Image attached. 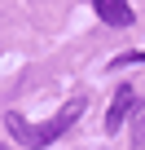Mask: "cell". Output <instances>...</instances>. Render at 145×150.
Returning <instances> with one entry per match:
<instances>
[{"label":"cell","instance_id":"5","mask_svg":"<svg viewBox=\"0 0 145 150\" xmlns=\"http://www.w3.org/2000/svg\"><path fill=\"white\" fill-rule=\"evenodd\" d=\"M123 62H145V49H141V53H123V57H114V66H123Z\"/></svg>","mask_w":145,"mask_h":150},{"label":"cell","instance_id":"3","mask_svg":"<svg viewBox=\"0 0 145 150\" xmlns=\"http://www.w3.org/2000/svg\"><path fill=\"white\" fill-rule=\"evenodd\" d=\"M92 9L101 22L110 27H132V9H127V0H92Z\"/></svg>","mask_w":145,"mask_h":150},{"label":"cell","instance_id":"1","mask_svg":"<svg viewBox=\"0 0 145 150\" xmlns=\"http://www.w3.org/2000/svg\"><path fill=\"white\" fill-rule=\"evenodd\" d=\"M84 106H88L84 97H70V102H66V106H62L53 119H44V124H31V119H22L18 110H9V115H5V128L13 132V141H22V146L40 150V146H53L57 137H66V128H70V124L84 115Z\"/></svg>","mask_w":145,"mask_h":150},{"label":"cell","instance_id":"2","mask_svg":"<svg viewBox=\"0 0 145 150\" xmlns=\"http://www.w3.org/2000/svg\"><path fill=\"white\" fill-rule=\"evenodd\" d=\"M132 106H136V93H132L127 84H119V93H114V102H110V110H106V132H119V124L132 115Z\"/></svg>","mask_w":145,"mask_h":150},{"label":"cell","instance_id":"4","mask_svg":"<svg viewBox=\"0 0 145 150\" xmlns=\"http://www.w3.org/2000/svg\"><path fill=\"white\" fill-rule=\"evenodd\" d=\"M132 150H145V102L136 106V124H132Z\"/></svg>","mask_w":145,"mask_h":150},{"label":"cell","instance_id":"6","mask_svg":"<svg viewBox=\"0 0 145 150\" xmlns=\"http://www.w3.org/2000/svg\"><path fill=\"white\" fill-rule=\"evenodd\" d=\"M0 150H13V146H9V141H0Z\"/></svg>","mask_w":145,"mask_h":150}]
</instances>
